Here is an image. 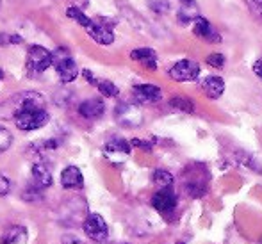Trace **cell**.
I'll return each instance as SVG.
<instances>
[{
	"label": "cell",
	"instance_id": "1",
	"mask_svg": "<svg viewBox=\"0 0 262 244\" xmlns=\"http://www.w3.org/2000/svg\"><path fill=\"white\" fill-rule=\"evenodd\" d=\"M4 107H9V116L14 120V116L20 114L21 110L45 109V98H43L41 93H36V91H25V93H18L11 100H7Z\"/></svg>",
	"mask_w": 262,
	"mask_h": 244
},
{
	"label": "cell",
	"instance_id": "2",
	"mask_svg": "<svg viewBox=\"0 0 262 244\" xmlns=\"http://www.w3.org/2000/svg\"><path fill=\"white\" fill-rule=\"evenodd\" d=\"M54 64V55L50 50H47L45 47L32 45L27 52V73L29 75H41L43 72L50 68Z\"/></svg>",
	"mask_w": 262,
	"mask_h": 244
},
{
	"label": "cell",
	"instance_id": "3",
	"mask_svg": "<svg viewBox=\"0 0 262 244\" xmlns=\"http://www.w3.org/2000/svg\"><path fill=\"white\" fill-rule=\"evenodd\" d=\"M54 55V66H55V72H57L59 79L62 80L64 84H70L79 77V66L77 62L72 59L70 55V50L66 49H57L55 52H52Z\"/></svg>",
	"mask_w": 262,
	"mask_h": 244
},
{
	"label": "cell",
	"instance_id": "4",
	"mask_svg": "<svg viewBox=\"0 0 262 244\" xmlns=\"http://www.w3.org/2000/svg\"><path fill=\"white\" fill-rule=\"evenodd\" d=\"M47 123H49V113L45 109H27L14 116L16 128L24 132L38 130V128L45 127Z\"/></svg>",
	"mask_w": 262,
	"mask_h": 244
},
{
	"label": "cell",
	"instance_id": "5",
	"mask_svg": "<svg viewBox=\"0 0 262 244\" xmlns=\"http://www.w3.org/2000/svg\"><path fill=\"white\" fill-rule=\"evenodd\" d=\"M114 116H116V121L121 127H127V128H136L143 123V110L136 103H128V102L118 103L116 110H114Z\"/></svg>",
	"mask_w": 262,
	"mask_h": 244
},
{
	"label": "cell",
	"instance_id": "6",
	"mask_svg": "<svg viewBox=\"0 0 262 244\" xmlns=\"http://www.w3.org/2000/svg\"><path fill=\"white\" fill-rule=\"evenodd\" d=\"M168 75L177 82H191L200 77V64L191 59H182L168 70Z\"/></svg>",
	"mask_w": 262,
	"mask_h": 244
},
{
	"label": "cell",
	"instance_id": "7",
	"mask_svg": "<svg viewBox=\"0 0 262 244\" xmlns=\"http://www.w3.org/2000/svg\"><path fill=\"white\" fill-rule=\"evenodd\" d=\"M84 234L95 242H104L109 237V227L100 214H88L86 221L82 223Z\"/></svg>",
	"mask_w": 262,
	"mask_h": 244
},
{
	"label": "cell",
	"instance_id": "8",
	"mask_svg": "<svg viewBox=\"0 0 262 244\" xmlns=\"http://www.w3.org/2000/svg\"><path fill=\"white\" fill-rule=\"evenodd\" d=\"M114 24H109L107 20H93V24L86 29L90 38L97 41L98 45H111L114 43Z\"/></svg>",
	"mask_w": 262,
	"mask_h": 244
},
{
	"label": "cell",
	"instance_id": "9",
	"mask_svg": "<svg viewBox=\"0 0 262 244\" xmlns=\"http://www.w3.org/2000/svg\"><path fill=\"white\" fill-rule=\"evenodd\" d=\"M152 207L157 210L159 214L169 216L173 210L177 209V194L175 191L169 189H159L156 194L152 196Z\"/></svg>",
	"mask_w": 262,
	"mask_h": 244
},
{
	"label": "cell",
	"instance_id": "10",
	"mask_svg": "<svg viewBox=\"0 0 262 244\" xmlns=\"http://www.w3.org/2000/svg\"><path fill=\"white\" fill-rule=\"evenodd\" d=\"M130 148H132V145L128 141H125V139H121V138H113L111 141H107V145L104 148V153L109 161L121 162L125 157H128Z\"/></svg>",
	"mask_w": 262,
	"mask_h": 244
},
{
	"label": "cell",
	"instance_id": "11",
	"mask_svg": "<svg viewBox=\"0 0 262 244\" xmlns=\"http://www.w3.org/2000/svg\"><path fill=\"white\" fill-rule=\"evenodd\" d=\"M132 91H134V98L139 103H157L162 98L161 87L154 86V84H138Z\"/></svg>",
	"mask_w": 262,
	"mask_h": 244
},
{
	"label": "cell",
	"instance_id": "12",
	"mask_svg": "<svg viewBox=\"0 0 262 244\" xmlns=\"http://www.w3.org/2000/svg\"><path fill=\"white\" fill-rule=\"evenodd\" d=\"M193 32H194L196 38L204 39V41H207V43H220L221 41L220 32L214 31V27L210 25V21L205 20V18H198V20L194 21Z\"/></svg>",
	"mask_w": 262,
	"mask_h": 244
},
{
	"label": "cell",
	"instance_id": "13",
	"mask_svg": "<svg viewBox=\"0 0 262 244\" xmlns=\"http://www.w3.org/2000/svg\"><path fill=\"white\" fill-rule=\"evenodd\" d=\"M61 186L62 189H80L84 186V176L77 166H68L61 173Z\"/></svg>",
	"mask_w": 262,
	"mask_h": 244
},
{
	"label": "cell",
	"instance_id": "14",
	"mask_svg": "<svg viewBox=\"0 0 262 244\" xmlns=\"http://www.w3.org/2000/svg\"><path fill=\"white\" fill-rule=\"evenodd\" d=\"M105 113V103L100 98L84 100L79 105V114L86 120H98Z\"/></svg>",
	"mask_w": 262,
	"mask_h": 244
},
{
	"label": "cell",
	"instance_id": "15",
	"mask_svg": "<svg viewBox=\"0 0 262 244\" xmlns=\"http://www.w3.org/2000/svg\"><path fill=\"white\" fill-rule=\"evenodd\" d=\"M54 182L52 179V173H50L49 166L43 164V162H36L34 166H32V184L34 186H38L39 189H47V187H50Z\"/></svg>",
	"mask_w": 262,
	"mask_h": 244
},
{
	"label": "cell",
	"instance_id": "16",
	"mask_svg": "<svg viewBox=\"0 0 262 244\" xmlns=\"http://www.w3.org/2000/svg\"><path fill=\"white\" fill-rule=\"evenodd\" d=\"M25 241H27V228L20 227V225L7 227L0 234V244H24Z\"/></svg>",
	"mask_w": 262,
	"mask_h": 244
},
{
	"label": "cell",
	"instance_id": "17",
	"mask_svg": "<svg viewBox=\"0 0 262 244\" xmlns=\"http://www.w3.org/2000/svg\"><path fill=\"white\" fill-rule=\"evenodd\" d=\"M202 90H204V93L207 95L210 100H217L225 91V82H223L221 77L210 75L204 80V82H202Z\"/></svg>",
	"mask_w": 262,
	"mask_h": 244
},
{
	"label": "cell",
	"instance_id": "18",
	"mask_svg": "<svg viewBox=\"0 0 262 244\" xmlns=\"http://www.w3.org/2000/svg\"><path fill=\"white\" fill-rule=\"evenodd\" d=\"M130 59L141 62L145 68L156 70L157 68V54L152 49H136L130 52Z\"/></svg>",
	"mask_w": 262,
	"mask_h": 244
},
{
	"label": "cell",
	"instance_id": "19",
	"mask_svg": "<svg viewBox=\"0 0 262 244\" xmlns=\"http://www.w3.org/2000/svg\"><path fill=\"white\" fill-rule=\"evenodd\" d=\"M177 18H179V21L182 25H187V24H193V21H196L200 16V9H198V6L193 2H186L180 6L179 13H177Z\"/></svg>",
	"mask_w": 262,
	"mask_h": 244
},
{
	"label": "cell",
	"instance_id": "20",
	"mask_svg": "<svg viewBox=\"0 0 262 244\" xmlns=\"http://www.w3.org/2000/svg\"><path fill=\"white\" fill-rule=\"evenodd\" d=\"M154 184L159 187V189H169L173 186V175L166 169H156L152 175Z\"/></svg>",
	"mask_w": 262,
	"mask_h": 244
},
{
	"label": "cell",
	"instance_id": "21",
	"mask_svg": "<svg viewBox=\"0 0 262 244\" xmlns=\"http://www.w3.org/2000/svg\"><path fill=\"white\" fill-rule=\"evenodd\" d=\"M66 16L72 18V20H75L77 24L82 25L84 29H88L91 24H93V20H91V18H88L86 14L82 13V9H80V7H77V6L68 7V9H66Z\"/></svg>",
	"mask_w": 262,
	"mask_h": 244
},
{
	"label": "cell",
	"instance_id": "22",
	"mask_svg": "<svg viewBox=\"0 0 262 244\" xmlns=\"http://www.w3.org/2000/svg\"><path fill=\"white\" fill-rule=\"evenodd\" d=\"M169 105H171L173 109H179V110H182V113H187V114L194 113V103L191 102L189 98L175 97V98L169 100Z\"/></svg>",
	"mask_w": 262,
	"mask_h": 244
},
{
	"label": "cell",
	"instance_id": "23",
	"mask_svg": "<svg viewBox=\"0 0 262 244\" xmlns=\"http://www.w3.org/2000/svg\"><path fill=\"white\" fill-rule=\"evenodd\" d=\"M97 90L107 98H114V97H118V95H120V90H118V87L114 86L111 80H98Z\"/></svg>",
	"mask_w": 262,
	"mask_h": 244
},
{
	"label": "cell",
	"instance_id": "24",
	"mask_svg": "<svg viewBox=\"0 0 262 244\" xmlns=\"http://www.w3.org/2000/svg\"><path fill=\"white\" fill-rule=\"evenodd\" d=\"M41 191H43V189H39L38 186H34V184H31V186H29L27 189L24 191V194H21V198L27 199V202H31V203H34V202H38V199L41 198Z\"/></svg>",
	"mask_w": 262,
	"mask_h": 244
},
{
	"label": "cell",
	"instance_id": "25",
	"mask_svg": "<svg viewBox=\"0 0 262 244\" xmlns=\"http://www.w3.org/2000/svg\"><path fill=\"white\" fill-rule=\"evenodd\" d=\"M13 145V136L7 128L0 127V153H4L6 150H9V146Z\"/></svg>",
	"mask_w": 262,
	"mask_h": 244
},
{
	"label": "cell",
	"instance_id": "26",
	"mask_svg": "<svg viewBox=\"0 0 262 244\" xmlns=\"http://www.w3.org/2000/svg\"><path fill=\"white\" fill-rule=\"evenodd\" d=\"M207 64L212 66V68H223L225 66V55L223 54H217V52H214V54L207 55Z\"/></svg>",
	"mask_w": 262,
	"mask_h": 244
},
{
	"label": "cell",
	"instance_id": "27",
	"mask_svg": "<svg viewBox=\"0 0 262 244\" xmlns=\"http://www.w3.org/2000/svg\"><path fill=\"white\" fill-rule=\"evenodd\" d=\"M150 7H152L156 13H166L169 9V2L168 0H156V2H150Z\"/></svg>",
	"mask_w": 262,
	"mask_h": 244
},
{
	"label": "cell",
	"instance_id": "28",
	"mask_svg": "<svg viewBox=\"0 0 262 244\" xmlns=\"http://www.w3.org/2000/svg\"><path fill=\"white\" fill-rule=\"evenodd\" d=\"M11 191V180L4 173H0V196H6Z\"/></svg>",
	"mask_w": 262,
	"mask_h": 244
},
{
	"label": "cell",
	"instance_id": "29",
	"mask_svg": "<svg viewBox=\"0 0 262 244\" xmlns=\"http://www.w3.org/2000/svg\"><path fill=\"white\" fill-rule=\"evenodd\" d=\"M130 145H132V146H138V148H141V150H145V151H152V143L141 141V139H132V141H130Z\"/></svg>",
	"mask_w": 262,
	"mask_h": 244
},
{
	"label": "cell",
	"instance_id": "30",
	"mask_svg": "<svg viewBox=\"0 0 262 244\" xmlns=\"http://www.w3.org/2000/svg\"><path fill=\"white\" fill-rule=\"evenodd\" d=\"M82 75L86 77V80H88V82L91 84V86H95V87H97V84H98V79H97V77L93 75V73L90 72V70H82Z\"/></svg>",
	"mask_w": 262,
	"mask_h": 244
},
{
	"label": "cell",
	"instance_id": "31",
	"mask_svg": "<svg viewBox=\"0 0 262 244\" xmlns=\"http://www.w3.org/2000/svg\"><path fill=\"white\" fill-rule=\"evenodd\" d=\"M253 73L262 80V61H255V64H253Z\"/></svg>",
	"mask_w": 262,
	"mask_h": 244
},
{
	"label": "cell",
	"instance_id": "32",
	"mask_svg": "<svg viewBox=\"0 0 262 244\" xmlns=\"http://www.w3.org/2000/svg\"><path fill=\"white\" fill-rule=\"evenodd\" d=\"M253 4H255V7H257V11L262 14V0H253Z\"/></svg>",
	"mask_w": 262,
	"mask_h": 244
},
{
	"label": "cell",
	"instance_id": "33",
	"mask_svg": "<svg viewBox=\"0 0 262 244\" xmlns=\"http://www.w3.org/2000/svg\"><path fill=\"white\" fill-rule=\"evenodd\" d=\"M182 4H186V2H193V0H180Z\"/></svg>",
	"mask_w": 262,
	"mask_h": 244
},
{
	"label": "cell",
	"instance_id": "34",
	"mask_svg": "<svg viewBox=\"0 0 262 244\" xmlns=\"http://www.w3.org/2000/svg\"><path fill=\"white\" fill-rule=\"evenodd\" d=\"M113 244H127V242H113Z\"/></svg>",
	"mask_w": 262,
	"mask_h": 244
}]
</instances>
